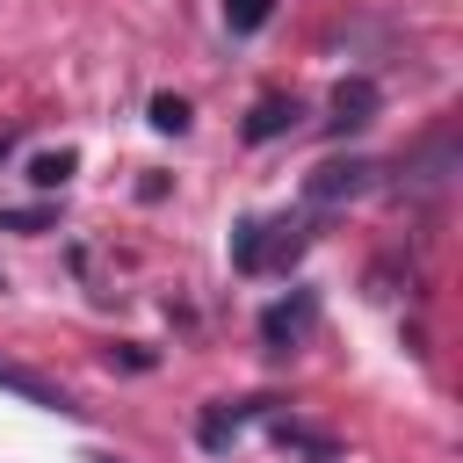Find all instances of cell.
<instances>
[{"label": "cell", "mask_w": 463, "mask_h": 463, "mask_svg": "<svg viewBox=\"0 0 463 463\" xmlns=\"http://www.w3.org/2000/svg\"><path fill=\"white\" fill-rule=\"evenodd\" d=\"M0 232H51V210H0Z\"/></svg>", "instance_id": "obj_11"}, {"label": "cell", "mask_w": 463, "mask_h": 463, "mask_svg": "<svg viewBox=\"0 0 463 463\" xmlns=\"http://www.w3.org/2000/svg\"><path fill=\"white\" fill-rule=\"evenodd\" d=\"M369 159H326V166H311V181H304V195L318 203V210H333V203H354L362 188H369Z\"/></svg>", "instance_id": "obj_4"}, {"label": "cell", "mask_w": 463, "mask_h": 463, "mask_svg": "<svg viewBox=\"0 0 463 463\" xmlns=\"http://www.w3.org/2000/svg\"><path fill=\"white\" fill-rule=\"evenodd\" d=\"M0 391H14V398H22V405H36V412H58V420H72V412H80L65 383H51V376H36V369H22V362H0Z\"/></svg>", "instance_id": "obj_5"}, {"label": "cell", "mask_w": 463, "mask_h": 463, "mask_svg": "<svg viewBox=\"0 0 463 463\" xmlns=\"http://www.w3.org/2000/svg\"><path fill=\"white\" fill-rule=\"evenodd\" d=\"M268 7H275V0H224V29H232V36H253V29L268 22Z\"/></svg>", "instance_id": "obj_9"}, {"label": "cell", "mask_w": 463, "mask_h": 463, "mask_svg": "<svg viewBox=\"0 0 463 463\" xmlns=\"http://www.w3.org/2000/svg\"><path fill=\"white\" fill-rule=\"evenodd\" d=\"M72 166H80V152H36V159H29V181H36V188H65Z\"/></svg>", "instance_id": "obj_8"}, {"label": "cell", "mask_w": 463, "mask_h": 463, "mask_svg": "<svg viewBox=\"0 0 463 463\" xmlns=\"http://www.w3.org/2000/svg\"><path fill=\"white\" fill-rule=\"evenodd\" d=\"M304 246H311V224H304V217H282V224H260V217H246V224L232 232V268H239V275L289 268Z\"/></svg>", "instance_id": "obj_1"}, {"label": "cell", "mask_w": 463, "mask_h": 463, "mask_svg": "<svg viewBox=\"0 0 463 463\" xmlns=\"http://www.w3.org/2000/svg\"><path fill=\"white\" fill-rule=\"evenodd\" d=\"M297 116H304V109H297V94H260V101H253V116H246V137H253V145H268V137L297 130Z\"/></svg>", "instance_id": "obj_7"}, {"label": "cell", "mask_w": 463, "mask_h": 463, "mask_svg": "<svg viewBox=\"0 0 463 463\" xmlns=\"http://www.w3.org/2000/svg\"><path fill=\"white\" fill-rule=\"evenodd\" d=\"M376 101H383V94H376V80H362V72H354V80H340V87H333V101H326V130H333V137L369 130V123H376Z\"/></svg>", "instance_id": "obj_3"}, {"label": "cell", "mask_w": 463, "mask_h": 463, "mask_svg": "<svg viewBox=\"0 0 463 463\" xmlns=\"http://www.w3.org/2000/svg\"><path fill=\"white\" fill-rule=\"evenodd\" d=\"M260 412H268V398H239V405H210V412L195 420V441H203V449H232V441H239V434H246V427H253Z\"/></svg>", "instance_id": "obj_6"}, {"label": "cell", "mask_w": 463, "mask_h": 463, "mask_svg": "<svg viewBox=\"0 0 463 463\" xmlns=\"http://www.w3.org/2000/svg\"><path fill=\"white\" fill-rule=\"evenodd\" d=\"M311 318H318V297H311V289H289L282 304H268V311H260V340H268L275 354H289V347L311 333Z\"/></svg>", "instance_id": "obj_2"}, {"label": "cell", "mask_w": 463, "mask_h": 463, "mask_svg": "<svg viewBox=\"0 0 463 463\" xmlns=\"http://www.w3.org/2000/svg\"><path fill=\"white\" fill-rule=\"evenodd\" d=\"M87 463H116V456H87Z\"/></svg>", "instance_id": "obj_12"}, {"label": "cell", "mask_w": 463, "mask_h": 463, "mask_svg": "<svg viewBox=\"0 0 463 463\" xmlns=\"http://www.w3.org/2000/svg\"><path fill=\"white\" fill-rule=\"evenodd\" d=\"M152 130L181 137V130H188V101H181V94H152Z\"/></svg>", "instance_id": "obj_10"}]
</instances>
